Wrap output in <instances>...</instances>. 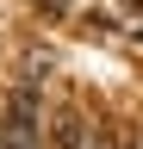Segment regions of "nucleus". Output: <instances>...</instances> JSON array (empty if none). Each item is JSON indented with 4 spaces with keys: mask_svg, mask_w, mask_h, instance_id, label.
I'll list each match as a JSON object with an SVG mask.
<instances>
[{
    "mask_svg": "<svg viewBox=\"0 0 143 149\" xmlns=\"http://www.w3.org/2000/svg\"><path fill=\"white\" fill-rule=\"evenodd\" d=\"M87 130H93V124H87L81 112H62V118H56V149H87Z\"/></svg>",
    "mask_w": 143,
    "mask_h": 149,
    "instance_id": "nucleus-1",
    "label": "nucleus"
}]
</instances>
